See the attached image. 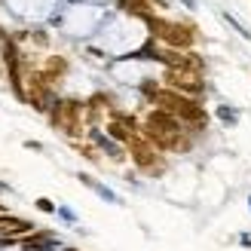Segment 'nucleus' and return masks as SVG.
<instances>
[{"label":"nucleus","instance_id":"1","mask_svg":"<svg viewBox=\"0 0 251 251\" xmlns=\"http://www.w3.org/2000/svg\"><path fill=\"white\" fill-rule=\"evenodd\" d=\"M98 43L114 55H126L144 43V25L132 16H114L104 19L98 28Z\"/></svg>","mask_w":251,"mask_h":251},{"label":"nucleus","instance_id":"2","mask_svg":"<svg viewBox=\"0 0 251 251\" xmlns=\"http://www.w3.org/2000/svg\"><path fill=\"white\" fill-rule=\"evenodd\" d=\"M104 19H107V12L98 3H86V0H83V3H68L65 9L58 12V25L68 34H74V37H86V34L98 31Z\"/></svg>","mask_w":251,"mask_h":251},{"label":"nucleus","instance_id":"3","mask_svg":"<svg viewBox=\"0 0 251 251\" xmlns=\"http://www.w3.org/2000/svg\"><path fill=\"white\" fill-rule=\"evenodd\" d=\"M6 6L25 22H43L55 12L58 0H6Z\"/></svg>","mask_w":251,"mask_h":251},{"label":"nucleus","instance_id":"4","mask_svg":"<svg viewBox=\"0 0 251 251\" xmlns=\"http://www.w3.org/2000/svg\"><path fill=\"white\" fill-rule=\"evenodd\" d=\"M156 34L172 46H190V40H193L190 28H181V25H162V31H156Z\"/></svg>","mask_w":251,"mask_h":251},{"label":"nucleus","instance_id":"5","mask_svg":"<svg viewBox=\"0 0 251 251\" xmlns=\"http://www.w3.org/2000/svg\"><path fill=\"white\" fill-rule=\"evenodd\" d=\"M83 184H89V187H92V190H98V193H101V196L107 199V202H117V196H114V193H110V190H107V187H101V184H95L92 178H86V175H83Z\"/></svg>","mask_w":251,"mask_h":251},{"label":"nucleus","instance_id":"6","mask_svg":"<svg viewBox=\"0 0 251 251\" xmlns=\"http://www.w3.org/2000/svg\"><path fill=\"white\" fill-rule=\"evenodd\" d=\"M37 205H40L43 211H55V208H52V202H49V199H40V202H37Z\"/></svg>","mask_w":251,"mask_h":251},{"label":"nucleus","instance_id":"7","mask_svg":"<svg viewBox=\"0 0 251 251\" xmlns=\"http://www.w3.org/2000/svg\"><path fill=\"white\" fill-rule=\"evenodd\" d=\"M86 3H104V0H86Z\"/></svg>","mask_w":251,"mask_h":251},{"label":"nucleus","instance_id":"8","mask_svg":"<svg viewBox=\"0 0 251 251\" xmlns=\"http://www.w3.org/2000/svg\"><path fill=\"white\" fill-rule=\"evenodd\" d=\"M248 202H251V199H248ZM248 208H251V205H248Z\"/></svg>","mask_w":251,"mask_h":251}]
</instances>
